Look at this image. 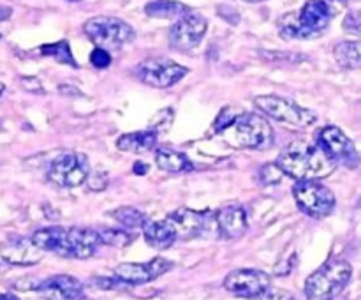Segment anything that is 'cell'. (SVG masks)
Returning <instances> with one entry per match:
<instances>
[{
  "instance_id": "obj_18",
  "label": "cell",
  "mask_w": 361,
  "mask_h": 300,
  "mask_svg": "<svg viewBox=\"0 0 361 300\" xmlns=\"http://www.w3.org/2000/svg\"><path fill=\"white\" fill-rule=\"evenodd\" d=\"M214 222L222 239H240L249 229V215L242 205H226L214 214Z\"/></svg>"
},
{
  "instance_id": "obj_31",
  "label": "cell",
  "mask_w": 361,
  "mask_h": 300,
  "mask_svg": "<svg viewBox=\"0 0 361 300\" xmlns=\"http://www.w3.org/2000/svg\"><path fill=\"white\" fill-rule=\"evenodd\" d=\"M261 300H295V296H293L291 293L286 292V289H277V292H270V289H268V292L261 296Z\"/></svg>"
},
{
  "instance_id": "obj_27",
  "label": "cell",
  "mask_w": 361,
  "mask_h": 300,
  "mask_svg": "<svg viewBox=\"0 0 361 300\" xmlns=\"http://www.w3.org/2000/svg\"><path fill=\"white\" fill-rule=\"evenodd\" d=\"M173 119H175V112H173V108L159 109V112L150 119V131H154L155 134L164 133V131H168L169 127H171Z\"/></svg>"
},
{
  "instance_id": "obj_9",
  "label": "cell",
  "mask_w": 361,
  "mask_h": 300,
  "mask_svg": "<svg viewBox=\"0 0 361 300\" xmlns=\"http://www.w3.org/2000/svg\"><path fill=\"white\" fill-rule=\"evenodd\" d=\"M189 69L168 56H150L140 62L134 69L137 80L154 88H169L187 76Z\"/></svg>"
},
{
  "instance_id": "obj_19",
  "label": "cell",
  "mask_w": 361,
  "mask_h": 300,
  "mask_svg": "<svg viewBox=\"0 0 361 300\" xmlns=\"http://www.w3.org/2000/svg\"><path fill=\"white\" fill-rule=\"evenodd\" d=\"M143 236L148 246L154 249H169L176 242V236L173 233L171 226L166 221H147L143 224Z\"/></svg>"
},
{
  "instance_id": "obj_25",
  "label": "cell",
  "mask_w": 361,
  "mask_h": 300,
  "mask_svg": "<svg viewBox=\"0 0 361 300\" xmlns=\"http://www.w3.org/2000/svg\"><path fill=\"white\" fill-rule=\"evenodd\" d=\"M99 239H101V244H106V246L111 247H126L129 246L134 240V235L127 229H115V228H104L99 229Z\"/></svg>"
},
{
  "instance_id": "obj_33",
  "label": "cell",
  "mask_w": 361,
  "mask_h": 300,
  "mask_svg": "<svg viewBox=\"0 0 361 300\" xmlns=\"http://www.w3.org/2000/svg\"><path fill=\"white\" fill-rule=\"evenodd\" d=\"M134 173H137V175H143L145 172H147V166H145V162H134Z\"/></svg>"
},
{
  "instance_id": "obj_17",
  "label": "cell",
  "mask_w": 361,
  "mask_h": 300,
  "mask_svg": "<svg viewBox=\"0 0 361 300\" xmlns=\"http://www.w3.org/2000/svg\"><path fill=\"white\" fill-rule=\"evenodd\" d=\"M32 289L37 292L44 300H80L83 296V284L76 277L67 274H59L37 281L32 286Z\"/></svg>"
},
{
  "instance_id": "obj_8",
  "label": "cell",
  "mask_w": 361,
  "mask_h": 300,
  "mask_svg": "<svg viewBox=\"0 0 361 300\" xmlns=\"http://www.w3.org/2000/svg\"><path fill=\"white\" fill-rule=\"evenodd\" d=\"M293 194L300 210L314 219L328 217L337 205L335 194L319 180H298Z\"/></svg>"
},
{
  "instance_id": "obj_32",
  "label": "cell",
  "mask_w": 361,
  "mask_h": 300,
  "mask_svg": "<svg viewBox=\"0 0 361 300\" xmlns=\"http://www.w3.org/2000/svg\"><path fill=\"white\" fill-rule=\"evenodd\" d=\"M344 28H345V30H348V32H353V34L358 35V32H360L358 14H355V13L348 14V18H345V21H344Z\"/></svg>"
},
{
  "instance_id": "obj_3",
  "label": "cell",
  "mask_w": 361,
  "mask_h": 300,
  "mask_svg": "<svg viewBox=\"0 0 361 300\" xmlns=\"http://www.w3.org/2000/svg\"><path fill=\"white\" fill-rule=\"evenodd\" d=\"M335 18L326 0H307L298 11L282 14L277 20V30L284 39H314L323 34Z\"/></svg>"
},
{
  "instance_id": "obj_12",
  "label": "cell",
  "mask_w": 361,
  "mask_h": 300,
  "mask_svg": "<svg viewBox=\"0 0 361 300\" xmlns=\"http://www.w3.org/2000/svg\"><path fill=\"white\" fill-rule=\"evenodd\" d=\"M90 173L87 155L81 152H63L48 168V180L59 187H78Z\"/></svg>"
},
{
  "instance_id": "obj_29",
  "label": "cell",
  "mask_w": 361,
  "mask_h": 300,
  "mask_svg": "<svg viewBox=\"0 0 361 300\" xmlns=\"http://www.w3.org/2000/svg\"><path fill=\"white\" fill-rule=\"evenodd\" d=\"M90 62L92 66L97 67V69H106V67L111 66V55L109 52L102 48H95L94 52L90 53Z\"/></svg>"
},
{
  "instance_id": "obj_28",
  "label": "cell",
  "mask_w": 361,
  "mask_h": 300,
  "mask_svg": "<svg viewBox=\"0 0 361 300\" xmlns=\"http://www.w3.org/2000/svg\"><path fill=\"white\" fill-rule=\"evenodd\" d=\"M282 175H284V172H282V169L279 168L277 162H268V164H264L263 168H261V172H259L261 182H263L264 186L279 184V182H281Z\"/></svg>"
},
{
  "instance_id": "obj_13",
  "label": "cell",
  "mask_w": 361,
  "mask_h": 300,
  "mask_svg": "<svg viewBox=\"0 0 361 300\" xmlns=\"http://www.w3.org/2000/svg\"><path fill=\"white\" fill-rule=\"evenodd\" d=\"M270 275L256 268H238V270L229 272L224 279V288L240 299H261L270 289Z\"/></svg>"
},
{
  "instance_id": "obj_2",
  "label": "cell",
  "mask_w": 361,
  "mask_h": 300,
  "mask_svg": "<svg viewBox=\"0 0 361 300\" xmlns=\"http://www.w3.org/2000/svg\"><path fill=\"white\" fill-rule=\"evenodd\" d=\"M277 166L284 175L298 180H321L335 172V162L317 143L295 141L279 154Z\"/></svg>"
},
{
  "instance_id": "obj_7",
  "label": "cell",
  "mask_w": 361,
  "mask_h": 300,
  "mask_svg": "<svg viewBox=\"0 0 361 300\" xmlns=\"http://www.w3.org/2000/svg\"><path fill=\"white\" fill-rule=\"evenodd\" d=\"M254 104L264 113V115L271 116L277 122L286 124V126L296 127V129H303V127L312 126L317 120V115L309 108L296 104V102L289 101V99L281 97V95H257L254 99Z\"/></svg>"
},
{
  "instance_id": "obj_22",
  "label": "cell",
  "mask_w": 361,
  "mask_h": 300,
  "mask_svg": "<svg viewBox=\"0 0 361 300\" xmlns=\"http://www.w3.org/2000/svg\"><path fill=\"white\" fill-rule=\"evenodd\" d=\"M190 7L176 0H154L145 6V13L152 18H161V20H178L185 13H189Z\"/></svg>"
},
{
  "instance_id": "obj_14",
  "label": "cell",
  "mask_w": 361,
  "mask_h": 300,
  "mask_svg": "<svg viewBox=\"0 0 361 300\" xmlns=\"http://www.w3.org/2000/svg\"><path fill=\"white\" fill-rule=\"evenodd\" d=\"M166 221L171 226L176 240H190L197 239L210 229L214 214L210 210H192V208L182 207L171 212Z\"/></svg>"
},
{
  "instance_id": "obj_1",
  "label": "cell",
  "mask_w": 361,
  "mask_h": 300,
  "mask_svg": "<svg viewBox=\"0 0 361 300\" xmlns=\"http://www.w3.org/2000/svg\"><path fill=\"white\" fill-rule=\"evenodd\" d=\"M30 239L42 253H53L62 258H76V260L92 258L101 246L97 229L78 228V226L71 228L48 226L37 229Z\"/></svg>"
},
{
  "instance_id": "obj_5",
  "label": "cell",
  "mask_w": 361,
  "mask_h": 300,
  "mask_svg": "<svg viewBox=\"0 0 361 300\" xmlns=\"http://www.w3.org/2000/svg\"><path fill=\"white\" fill-rule=\"evenodd\" d=\"M353 275V267L348 260H335L326 261L323 267L314 270L307 277L303 292H305L307 300H334L341 295L349 284Z\"/></svg>"
},
{
  "instance_id": "obj_11",
  "label": "cell",
  "mask_w": 361,
  "mask_h": 300,
  "mask_svg": "<svg viewBox=\"0 0 361 300\" xmlns=\"http://www.w3.org/2000/svg\"><path fill=\"white\" fill-rule=\"evenodd\" d=\"M316 143L326 152L335 164H344L345 168L356 169L360 164V155L355 143L344 131L337 126H326L316 134Z\"/></svg>"
},
{
  "instance_id": "obj_15",
  "label": "cell",
  "mask_w": 361,
  "mask_h": 300,
  "mask_svg": "<svg viewBox=\"0 0 361 300\" xmlns=\"http://www.w3.org/2000/svg\"><path fill=\"white\" fill-rule=\"evenodd\" d=\"M42 256L44 253L27 236L9 235L0 242V258L11 265L30 267V265H37Z\"/></svg>"
},
{
  "instance_id": "obj_26",
  "label": "cell",
  "mask_w": 361,
  "mask_h": 300,
  "mask_svg": "<svg viewBox=\"0 0 361 300\" xmlns=\"http://www.w3.org/2000/svg\"><path fill=\"white\" fill-rule=\"evenodd\" d=\"M41 53L44 56H53L55 60L62 64H69V66L78 67L76 60H74L73 53H71V46L67 41H59L53 42V44H44L41 48Z\"/></svg>"
},
{
  "instance_id": "obj_20",
  "label": "cell",
  "mask_w": 361,
  "mask_h": 300,
  "mask_svg": "<svg viewBox=\"0 0 361 300\" xmlns=\"http://www.w3.org/2000/svg\"><path fill=\"white\" fill-rule=\"evenodd\" d=\"M157 145V134L154 131H137V133H127L116 140V147L123 152H136V154H143V152L154 150Z\"/></svg>"
},
{
  "instance_id": "obj_6",
  "label": "cell",
  "mask_w": 361,
  "mask_h": 300,
  "mask_svg": "<svg viewBox=\"0 0 361 300\" xmlns=\"http://www.w3.org/2000/svg\"><path fill=\"white\" fill-rule=\"evenodd\" d=\"M83 32L97 48L115 52L136 39V30L115 16H95L85 21Z\"/></svg>"
},
{
  "instance_id": "obj_21",
  "label": "cell",
  "mask_w": 361,
  "mask_h": 300,
  "mask_svg": "<svg viewBox=\"0 0 361 300\" xmlns=\"http://www.w3.org/2000/svg\"><path fill=\"white\" fill-rule=\"evenodd\" d=\"M155 162L161 169L169 173H183V172H190L194 168L192 162L189 161L183 152L173 150L169 147H162L159 148L157 154H155Z\"/></svg>"
},
{
  "instance_id": "obj_24",
  "label": "cell",
  "mask_w": 361,
  "mask_h": 300,
  "mask_svg": "<svg viewBox=\"0 0 361 300\" xmlns=\"http://www.w3.org/2000/svg\"><path fill=\"white\" fill-rule=\"evenodd\" d=\"M109 215H111L123 229H127V232H130V229H141L145 222L148 221V219L145 217L143 212H140L134 207H118L116 210L109 212Z\"/></svg>"
},
{
  "instance_id": "obj_23",
  "label": "cell",
  "mask_w": 361,
  "mask_h": 300,
  "mask_svg": "<svg viewBox=\"0 0 361 300\" xmlns=\"http://www.w3.org/2000/svg\"><path fill=\"white\" fill-rule=\"evenodd\" d=\"M335 60L344 69H358L361 64L360 41H342L334 48Z\"/></svg>"
},
{
  "instance_id": "obj_16",
  "label": "cell",
  "mask_w": 361,
  "mask_h": 300,
  "mask_svg": "<svg viewBox=\"0 0 361 300\" xmlns=\"http://www.w3.org/2000/svg\"><path fill=\"white\" fill-rule=\"evenodd\" d=\"M173 268V263L166 258H154L145 263H122L115 268V277L127 284H145L154 281L159 275L166 274Z\"/></svg>"
},
{
  "instance_id": "obj_35",
  "label": "cell",
  "mask_w": 361,
  "mask_h": 300,
  "mask_svg": "<svg viewBox=\"0 0 361 300\" xmlns=\"http://www.w3.org/2000/svg\"><path fill=\"white\" fill-rule=\"evenodd\" d=\"M4 90H6V85H4V83H2V81H0V95H2V94H4Z\"/></svg>"
},
{
  "instance_id": "obj_36",
  "label": "cell",
  "mask_w": 361,
  "mask_h": 300,
  "mask_svg": "<svg viewBox=\"0 0 361 300\" xmlns=\"http://www.w3.org/2000/svg\"><path fill=\"white\" fill-rule=\"evenodd\" d=\"M243 2H250V4H254V2H263V0H243Z\"/></svg>"
},
{
  "instance_id": "obj_38",
  "label": "cell",
  "mask_w": 361,
  "mask_h": 300,
  "mask_svg": "<svg viewBox=\"0 0 361 300\" xmlns=\"http://www.w3.org/2000/svg\"><path fill=\"white\" fill-rule=\"evenodd\" d=\"M73 2H78V0H73Z\"/></svg>"
},
{
  "instance_id": "obj_10",
  "label": "cell",
  "mask_w": 361,
  "mask_h": 300,
  "mask_svg": "<svg viewBox=\"0 0 361 300\" xmlns=\"http://www.w3.org/2000/svg\"><path fill=\"white\" fill-rule=\"evenodd\" d=\"M207 30H208L207 18H204L203 14L190 9L189 13L180 16L178 20L173 23V27L169 28V35H168L169 46L180 53L192 52L194 48H197V46L201 44Z\"/></svg>"
},
{
  "instance_id": "obj_30",
  "label": "cell",
  "mask_w": 361,
  "mask_h": 300,
  "mask_svg": "<svg viewBox=\"0 0 361 300\" xmlns=\"http://www.w3.org/2000/svg\"><path fill=\"white\" fill-rule=\"evenodd\" d=\"M87 182H88V189L90 191H102L106 186H108V175H104V173L101 172L88 173Z\"/></svg>"
},
{
  "instance_id": "obj_4",
  "label": "cell",
  "mask_w": 361,
  "mask_h": 300,
  "mask_svg": "<svg viewBox=\"0 0 361 300\" xmlns=\"http://www.w3.org/2000/svg\"><path fill=\"white\" fill-rule=\"evenodd\" d=\"M221 136L231 147L250 150H264L274 143V129L267 119L256 113L235 115L221 131Z\"/></svg>"
},
{
  "instance_id": "obj_34",
  "label": "cell",
  "mask_w": 361,
  "mask_h": 300,
  "mask_svg": "<svg viewBox=\"0 0 361 300\" xmlns=\"http://www.w3.org/2000/svg\"><path fill=\"white\" fill-rule=\"evenodd\" d=\"M0 300H20L16 295L13 293H0Z\"/></svg>"
},
{
  "instance_id": "obj_37",
  "label": "cell",
  "mask_w": 361,
  "mask_h": 300,
  "mask_svg": "<svg viewBox=\"0 0 361 300\" xmlns=\"http://www.w3.org/2000/svg\"><path fill=\"white\" fill-rule=\"evenodd\" d=\"M4 129V126H2V120H0V131H2Z\"/></svg>"
}]
</instances>
